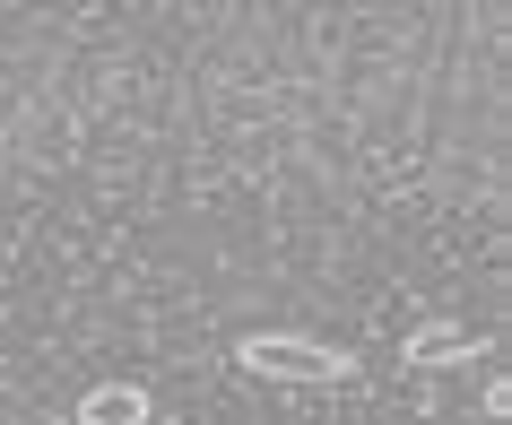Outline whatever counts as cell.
<instances>
[{
	"label": "cell",
	"mask_w": 512,
	"mask_h": 425,
	"mask_svg": "<svg viewBox=\"0 0 512 425\" xmlns=\"http://www.w3.org/2000/svg\"><path fill=\"white\" fill-rule=\"evenodd\" d=\"M235 365L261 373V382H287V391H330V382H356V356H339V347L304 339V330H252V339H235Z\"/></svg>",
	"instance_id": "obj_1"
},
{
	"label": "cell",
	"mask_w": 512,
	"mask_h": 425,
	"mask_svg": "<svg viewBox=\"0 0 512 425\" xmlns=\"http://www.w3.org/2000/svg\"><path fill=\"white\" fill-rule=\"evenodd\" d=\"M400 356L408 365H426V373H443V365H460V356H486V339L478 330H460V321H417L400 339Z\"/></svg>",
	"instance_id": "obj_2"
},
{
	"label": "cell",
	"mask_w": 512,
	"mask_h": 425,
	"mask_svg": "<svg viewBox=\"0 0 512 425\" xmlns=\"http://www.w3.org/2000/svg\"><path fill=\"white\" fill-rule=\"evenodd\" d=\"M157 417V399L139 391V382H96L79 391V425H148Z\"/></svg>",
	"instance_id": "obj_3"
}]
</instances>
